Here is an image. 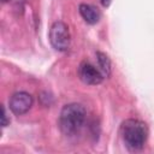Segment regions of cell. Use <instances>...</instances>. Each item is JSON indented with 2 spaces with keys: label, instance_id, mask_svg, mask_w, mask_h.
<instances>
[{
  "label": "cell",
  "instance_id": "9",
  "mask_svg": "<svg viewBox=\"0 0 154 154\" xmlns=\"http://www.w3.org/2000/svg\"><path fill=\"white\" fill-rule=\"evenodd\" d=\"M111 1H112V0H100V2H101V5H102V6H105V7H107V6H109V4H111Z\"/></svg>",
  "mask_w": 154,
  "mask_h": 154
},
{
  "label": "cell",
  "instance_id": "6",
  "mask_svg": "<svg viewBox=\"0 0 154 154\" xmlns=\"http://www.w3.org/2000/svg\"><path fill=\"white\" fill-rule=\"evenodd\" d=\"M79 14L88 24H96L100 19V12L96 7L89 4H81L78 7Z\"/></svg>",
  "mask_w": 154,
  "mask_h": 154
},
{
  "label": "cell",
  "instance_id": "3",
  "mask_svg": "<svg viewBox=\"0 0 154 154\" xmlns=\"http://www.w3.org/2000/svg\"><path fill=\"white\" fill-rule=\"evenodd\" d=\"M49 41L55 51L65 52L70 47V31L69 26L64 22H54L49 30Z\"/></svg>",
  "mask_w": 154,
  "mask_h": 154
},
{
  "label": "cell",
  "instance_id": "8",
  "mask_svg": "<svg viewBox=\"0 0 154 154\" xmlns=\"http://www.w3.org/2000/svg\"><path fill=\"white\" fill-rule=\"evenodd\" d=\"M1 109H2V116H1V125L5 128V126H7V125L10 124V118H8V116H7V112H6L5 106H2V107H1Z\"/></svg>",
  "mask_w": 154,
  "mask_h": 154
},
{
  "label": "cell",
  "instance_id": "1",
  "mask_svg": "<svg viewBox=\"0 0 154 154\" xmlns=\"http://www.w3.org/2000/svg\"><path fill=\"white\" fill-rule=\"evenodd\" d=\"M87 119V111L81 103L65 105L60 112L59 126L64 135L75 136L83 128Z\"/></svg>",
  "mask_w": 154,
  "mask_h": 154
},
{
  "label": "cell",
  "instance_id": "7",
  "mask_svg": "<svg viewBox=\"0 0 154 154\" xmlns=\"http://www.w3.org/2000/svg\"><path fill=\"white\" fill-rule=\"evenodd\" d=\"M96 59H97V63H99V67H100V71L102 72V75L105 77H108L111 75V60L109 58L102 53V52H97L96 53Z\"/></svg>",
  "mask_w": 154,
  "mask_h": 154
},
{
  "label": "cell",
  "instance_id": "5",
  "mask_svg": "<svg viewBox=\"0 0 154 154\" xmlns=\"http://www.w3.org/2000/svg\"><path fill=\"white\" fill-rule=\"evenodd\" d=\"M78 76H79V78H81V81L83 83L89 84V85H97L105 78V76L102 75V72L100 70H97L89 61H82L79 64Z\"/></svg>",
  "mask_w": 154,
  "mask_h": 154
},
{
  "label": "cell",
  "instance_id": "2",
  "mask_svg": "<svg viewBox=\"0 0 154 154\" xmlns=\"http://www.w3.org/2000/svg\"><path fill=\"white\" fill-rule=\"evenodd\" d=\"M122 138L125 146L131 150L143 148L148 138V128L146 123L138 119H126L120 126Z\"/></svg>",
  "mask_w": 154,
  "mask_h": 154
},
{
  "label": "cell",
  "instance_id": "4",
  "mask_svg": "<svg viewBox=\"0 0 154 154\" xmlns=\"http://www.w3.org/2000/svg\"><path fill=\"white\" fill-rule=\"evenodd\" d=\"M34 99L26 91H17L10 99V109L16 116L25 114L32 106Z\"/></svg>",
  "mask_w": 154,
  "mask_h": 154
},
{
  "label": "cell",
  "instance_id": "10",
  "mask_svg": "<svg viewBox=\"0 0 154 154\" xmlns=\"http://www.w3.org/2000/svg\"><path fill=\"white\" fill-rule=\"evenodd\" d=\"M1 1H2V2H8L10 0H1Z\"/></svg>",
  "mask_w": 154,
  "mask_h": 154
}]
</instances>
